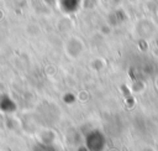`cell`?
Segmentation results:
<instances>
[{"label":"cell","instance_id":"obj_1","mask_svg":"<svg viewBox=\"0 0 158 151\" xmlns=\"http://www.w3.org/2000/svg\"><path fill=\"white\" fill-rule=\"evenodd\" d=\"M105 140L99 131H93L86 136V147L90 151H101L104 149Z\"/></svg>","mask_w":158,"mask_h":151},{"label":"cell","instance_id":"obj_2","mask_svg":"<svg viewBox=\"0 0 158 151\" xmlns=\"http://www.w3.org/2000/svg\"><path fill=\"white\" fill-rule=\"evenodd\" d=\"M36 151H54L53 150V147L52 146H44V145H41V146H37V149H36Z\"/></svg>","mask_w":158,"mask_h":151}]
</instances>
